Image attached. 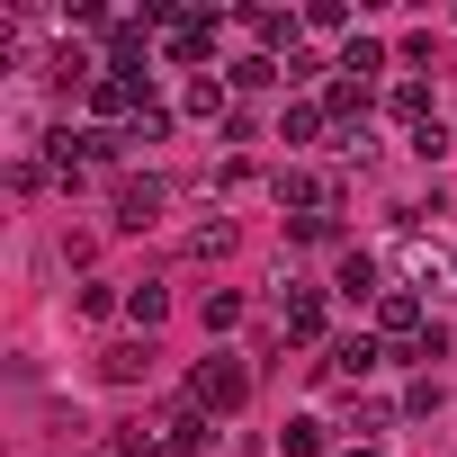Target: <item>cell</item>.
<instances>
[{
    "label": "cell",
    "mask_w": 457,
    "mask_h": 457,
    "mask_svg": "<svg viewBox=\"0 0 457 457\" xmlns=\"http://www.w3.org/2000/svg\"><path fill=\"white\" fill-rule=\"evenodd\" d=\"M117 144H126V135H99V126H81V135H72V126H54V135H46V170H54L63 188H81L90 170H108V162H117Z\"/></svg>",
    "instance_id": "cell-1"
},
{
    "label": "cell",
    "mask_w": 457,
    "mask_h": 457,
    "mask_svg": "<svg viewBox=\"0 0 457 457\" xmlns=\"http://www.w3.org/2000/svg\"><path fill=\"white\" fill-rule=\"evenodd\" d=\"M188 395H197L206 412H243V403H252V368H243L234 350H206L197 377H188Z\"/></svg>",
    "instance_id": "cell-2"
},
{
    "label": "cell",
    "mask_w": 457,
    "mask_h": 457,
    "mask_svg": "<svg viewBox=\"0 0 457 457\" xmlns=\"http://www.w3.org/2000/svg\"><path fill=\"white\" fill-rule=\"evenodd\" d=\"M153 90H144V63H108L99 81H90V108L99 117H117V126H135V108H144Z\"/></svg>",
    "instance_id": "cell-3"
},
{
    "label": "cell",
    "mask_w": 457,
    "mask_h": 457,
    "mask_svg": "<svg viewBox=\"0 0 457 457\" xmlns=\"http://www.w3.org/2000/svg\"><path fill=\"white\" fill-rule=\"evenodd\" d=\"M421 332H430V314H421V296H412V287H386V296H377V341H386V350L403 359V350H412Z\"/></svg>",
    "instance_id": "cell-4"
},
{
    "label": "cell",
    "mask_w": 457,
    "mask_h": 457,
    "mask_svg": "<svg viewBox=\"0 0 457 457\" xmlns=\"http://www.w3.org/2000/svg\"><path fill=\"white\" fill-rule=\"evenodd\" d=\"M215 28H224L215 10H170V28H162V54H170V63H206V54H215Z\"/></svg>",
    "instance_id": "cell-5"
},
{
    "label": "cell",
    "mask_w": 457,
    "mask_h": 457,
    "mask_svg": "<svg viewBox=\"0 0 457 457\" xmlns=\"http://www.w3.org/2000/svg\"><path fill=\"white\" fill-rule=\"evenodd\" d=\"M377 359H386V341H377V332H350V341H332V350L314 359V377H323V386H359Z\"/></svg>",
    "instance_id": "cell-6"
},
{
    "label": "cell",
    "mask_w": 457,
    "mask_h": 457,
    "mask_svg": "<svg viewBox=\"0 0 457 457\" xmlns=\"http://www.w3.org/2000/svg\"><path fill=\"white\" fill-rule=\"evenodd\" d=\"M153 430H162V457H197V448H206V430H215V412H206L197 395H179Z\"/></svg>",
    "instance_id": "cell-7"
},
{
    "label": "cell",
    "mask_w": 457,
    "mask_h": 457,
    "mask_svg": "<svg viewBox=\"0 0 457 457\" xmlns=\"http://www.w3.org/2000/svg\"><path fill=\"white\" fill-rule=\"evenodd\" d=\"M368 99H377V81H350V72H332V81H323V117H332L341 135H359V126H368Z\"/></svg>",
    "instance_id": "cell-8"
},
{
    "label": "cell",
    "mask_w": 457,
    "mask_h": 457,
    "mask_svg": "<svg viewBox=\"0 0 457 457\" xmlns=\"http://www.w3.org/2000/svg\"><path fill=\"white\" fill-rule=\"evenodd\" d=\"M278 332H287V341H323V287H296V278H287V287H278Z\"/></svg>",
    "instance_id": "cell-9"
},
{
    "label": "cell",
    "mask_w": 457,
    "mask_h": 457,
    "mask_svg": "<svg viewBox=\"0 0 457 457\" xmlns=\"http://www.w3.org/2000/svg\"><path fill=\"white\" fill-rule=\"evenodd\" d=\"M162 197H170V188H162L153 170H144V179H117V234H144V224L162 215Z\"/></svg>",
    "instance_id": "cell-10"
},
{
    "label": "cell",
    "mask_w": 457,
    "mask_h": 457,
    "mask_svg": "<svg viewBox=\"0 0 457 457\" xmlns=\"http://www.w3.org/2000/svg\"><path fill=\"white\" fill-rule=\"evenodd\" d=\"M179 108H188V117H234V72H188Z\"/></svg>",
    "instance_id": "cell-11"
},
{
    "label": "cell",
    "mask_w": 457,
    "mask_h": 457,
    "mask_svg": "<svg viewBox=\"0 0 457 457\" xmlns=\"http://www.w3.org/2000/svg\"><path fill=\"white\" fill-rule=\"evenodd\" d=\"M403 287H412V296H421V287H439V296H448V287H457V261H448V252H430V243H412V252H403Z\"/></svg>",
    "instance_id": "cell-12"
},
{
    "label": "cell",
    "mask_w": 457,
    "mask_h": 457,
    "mask_svg": "<svg viewBox=\"0 0 457 457\" xmlns=\"http://www.w3.org/2000/svg\"><path fill=\"white\" fill-rule=\"evenodd\" d=\"M332 296H350V305H377V296H386L377 261H368V252H341V270H332Z\"/></svg>",
    "instance_id": "cell-13"
},
{
    "label": "cell",
    "mask_w": 457,
    "mask_h": 457,
    "mask_svg": "<svg viewBox=\"0 0 457 457\" xmlns=\"http://www.w3.org/2000/svg\"><path fill=\"white\" fill-rule=\"evenodd\" d=\"M153 359H162L153 341H108V350H99V377H108V386H135V377H153Z\"/></svg>",
    "instance_id": "cell-14"
},
{
    "label": "cell",
    "mask_w": 457,
    "mask_h": 457,
    "mask_svg": "<svg viewBox=\"0 0 457 457\" xmlns=\"http://www.w3.org/2000/svg\"><path fill=\"white\" fill-rule=\"evenodd\" d=\"M386 117H395L403 135H421V126H439V117H430V81H395V90H386Z\"/></svg>",
    "instance_id": "cell-15"
},
{
    "label": "cell",
    "mask_w": 457,
    "mask_h": 457,
    "mask_svg": "<svg viewBox=\"0 0 457 457\" xmlns=\"http://www.w3.org/2000/svg\"><path fill=\"white\" fill-rule=\"evenodd\" d=\"M162 314H170V287H162V278H135V287H126V323L153 341V323H162Z\"/></svg>",
    "instance_id": "cell-16"
},
{
    "label": "cell",
    "mask_w": 457,
    "mask_h": 457,
    "mask_svg": "<svg viewBox=\"0 0 457 457\" xmlns=\"http://www.w3.org/2000/svg\"><path fill=\"white\" fill-rule=\"evenodd\" d=\"M243 28H252V37H261V46H270V54H278V46H287V54H296V28H305V19H287V10H252V19H243Z\"/></svg>",
    "instance_id": "cell-17"
},
{
    "label": "cell",
    "mask_w": 457,
    "mask_h": 457,
    "mask_svg": "<svg viewBox=\"0 0 457 457\" xmlns=\"http://www.w3.org/2000/svg\"><path fill=\"white\" fill-rule=\"evenodd\" d=\"M323 126H332V117H323V99H296V108L278 117V144H314Z\"/></svg>",
    "instance_id": "cell-18"
},
{
    "label": "cell",
    "mask_w": 457,
    "mask_h": 457,
    "mask_svg": "<svg viewBox=\"0 0 457 457\" xmlns=\"http://www.w3.org/2000/svg\"><path fill=\"white\" fill-rule=\"evenodd\" d=\"M341 72H350V81H377V72H386V46H377V37H350V46H341Z\"/></svg>",
    "instance_id": "cell-19"
},
{
    "label": "cell",
    "mask_w": 457,
    "mask_h": 457,
    "mask_svg": "<svg viewBox=\"0 0 457 457\" xmlns=\"http://www.w3.org/2000/svg\"><path fill=\"white\" fill-rule=\"evenodd\" d=\"M270 81H287L278 54H243V63H234V90H270Z\"/></svg>",
    "instance_id": "cell-20"
},
{
    "label": "cell",
    "mask_w": 457,
    "mask_h": 457,
    "mask_svg": "<svg viewBox=\"0 0 457 457\" xmlns=\"http://www.w3.org/2000/svg\"><path fill=\"white\" fill-rule=\"evenodd\" d=\"M224 252H234V224H224V215L188 234V261H224Z\"/></svg>",
    "instance_id": "cell-21"
},
{
    "label": "cell",
    "mask_w": 457,
    "mask_h": 457,
    "mask_svg": "<svg viewBox=\"0 0 457 457\" xmlns=\"http://www.w3.org/2000/svg\"><path fill=\"white\" fill-rule=\"evenodd\" d=\"M162 135H170V108H162V99H144V108H135V126H126V144H162Z\"/></svg>",
    "instance_id": "cell-22"
},
{
    "label": "cell",
    "mask_w": 457,
    "mask_h": 457,
    "mask_svg": "<svg viewBox=\"0 0 457 457\" xmlns=\"http://www.w3.org/2000/svg\"><path fill=\"white\" fill-rule=\"evenodd\" d=\"M287 234H296V243H341V215H332V206H314V215H296V224H287Z\"/></svg>",
    "instance_id": "cell-23"
},
{
    "label": "cell",
    "mask_w": 457,
    "mask_h": 457,
    "mask_svg": "<svg viewBox=\"0 0 457 457\" xmlns=\"http://www.w3.org/2000/svg\"><path fill=\"white\" fill-rule=\"evenodd\" d=\"M243 323V296L234 287H206V332H234Z\"/></svg>",
    "instance_id": "cell-24"
},
{
    "label": "cell",
    "mask_w": 457,
    "mask_h": 457,
    "mask_svg": "<svg viewBox=\"0 0 457 457\" xmlns=\"http://www.w3.org/2000/svg\"><path fill=\"white\" fill-rule=\"evenodd\" d=\"M296 19H305L314 37H341V28H350V10H341V0H305V10H296Z\"/></svg>",
    "instance_id": "cell-25"
},
{
    "label": "cell",
    "mask_w": 457,
    "mask_h": 457,
    "mask_svg": "<svg viewBox=\"0 0 457 457\" xmlns=\"http://www.w3.org/2000/svg\"><path fill=\"white\" fill-rule=\"evenodd\" d=\"M81 314H90V323H108V314H126V287H81Z\"/></svg>",
    "instance_id": "cell-26"
},
{
    "label": "cell",
    "mask_w": 457,
    "mask_h": 457,
    "mask_svg": "<svg viewBox=\"0 0 457 457\" xmlns=\"http://www.w3.org/2000/svg\"><path fill=\"white\" fill-rule=\"evenodd\" d=\"M403 412H412V421H430V412H439V377H412V395H403Z\"/></svg>",
    "instance_id": "cell-27"
},
{
    "label": "cell",
    "mask_w": 457,
    "mask_h": 457,
    "mask_svg": "<svg viewBox=\"0 0 457 457\" xmlns=\"http://www.w3.org/2000/svg\"><path fill=\"white\" fill-rule=\"evenodd\" d=\"M287 457H323V421H287Z\"/></svg>",
    "instance_id": "cell-28"
},
{
    "label": "cell",
    "mask_w": 457,
    "mask_h": 457,
    "mask_svg": "<svg viewBox=\"0 0 457 457\" xmlns=\"http://www.w3.org/2000/svg\"><path fill=\"white\" fill-rule=\"evenodd\" d=\"M108 457H162V439H144V430H108Z\"/></svg>",
    "instance_id": "cell-29"
},
{
    "label": "cell",
    "mask_w": 457,
    "mask_h": 457,
    "mask_svg": "<svg viewBox=\"0 0 457 457\" xmlns=\"http://www.w3.org/2000/svg\"><path fill=\"white\" fill-rule=\"evenodd\" d=\"M341 457H386V448H377V439H350V448H341Z\"/></svg>",
    "instance_id": "cell-30"
}]
</instances>
